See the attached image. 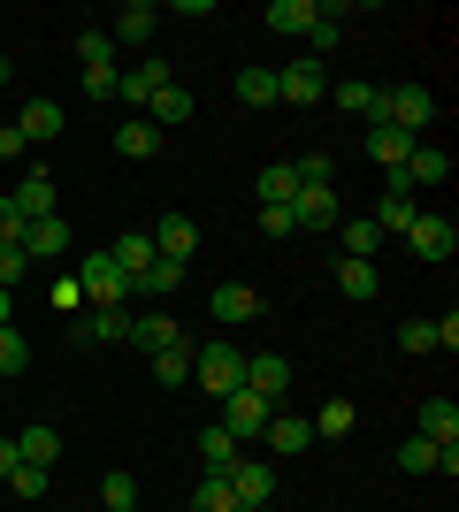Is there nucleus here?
Segmentation results:
<instances>
[{
  "label": "nucleus",
  "mask_w": 459,
  "mask_h": 512,
  "mask_svg": "<svg viewBox=\"0 0 459 512\" xmlns=\"http://www.w3.org/2000/svg\"><path fill=\"white\" fill-rule=\"evenodd\" d=\"M444 176H452V153L444 146H414L406 153V184H414V192L421 184H444Z\"/></svg>",
  "instance_id": "nucleus-27"
},
{
  "label": "nucleus",
  "mask_w": 459,
  "mask_h": 512,
  "mask_svg": "<svg viewBox=\"0 0 459 512\" xmlns=\"http://www.w3.org/2000/svg\"><path fill=\"white\" fill-rule=\"evenodd\" d=\"M23 367H31V344H23V329H16V321H8V329H0V375L16 383Z\"/></svg>",
  "instance_id": "nucleus-37"
},
{
  "label": "nucleus",
  "mask_w": 459,
  "mask_h": 512,
  "mask_svg": "<svg viewBox=\"0 0 459 512\" xmlns=\"http://www.w3.org/2000/svg\"><path fill=\"white\" fill-rule=\"evenodd\" d=\"M291 222H299V230H337V222H345V207H337V192H329V184H299Z\"/></svg>",
  "instance_id": "nucleus-9"
},
{
  "label": "nucleus",
  "mask_w": 459,
  "mask_h": 512,
  "mask_svg": "<svg viewBox=\"0 0 459 512\" xmlns=\"http://www.w3.org/2000/svg\"><path fill=\"white\" fill-rule=\"evenodd\" d=\"M437 451L444 444H429V436H406V444H398V467L406 474H437Z\"/></svg>",
  "instance_id": "nucleus-39"
},
{
  "label": "nucleus",
  "mask_w": 459,
  "mask_h": 512,
  "mask_svg": "<svg viewBox=\"0 0 459 512\" xmlns=\"http://www.w3.org/2000/svg\"><path fill=\"white\" fill-rule=\"evenodd\" d=\"M8 77H16V69H8V54H0V85H8Z\"/></svg>",
  "instance_id": "nucleus-51"
},
{
  "label": "nucleus",
  "mask_w": 459,
  "mask_h": 512,
  "mask_svg": "<svg viewBox=\"0 0 459 512\" xmlns=\"http://www.w3.org/2000/svg\"><path fill=\"white\" fill-rule=\"evenodd\" d=\"M153 31H161V8H153V0H131V8H115V31H108V39H123V46L146 54Z\"/></svg>",
  "instance_id": "nucleus-13"
},
{
  "label": "nucleus",
  "mask_w": 459,
  "mask_h": 512,
  "mask_svg": "<svg viewBox=\"0 0 459 512\" xmlns=\"http://www.w3.org/2000/svg\"><path fill=\"white\" fill-rule=\"evenodd\" d=\"M153 253H161V260H176V268H184V260H192L199 253V222H192V214H161V222H153Z\"/></svg>",
  "instance_id": "nucleus-8"
},
{
  "label": "nucleus",
  "mask_w": 459,
  "mask_h": 512,
  "mask_svg": "<svg viewBox=\"0 0 459 512\" xmlns=\"http://www.w3.org/2000/svg\"><path fill=\"white\" fill-rule=\"evenodd\" d=\"M46 299H54V314H77V306H85V291H77V276H62Z\"/></svg>",
  "instance_id": "nucleus-45"
},
{
  "label": "nucleus",
  "mask_w": 459,
  "mask_h": 512,
  "mask_svg": "<svg viewBox=\"0 0 459 512\" xmlns=\"http://www.w3.org/2000/svg\"><path fill=\"white\" fill-rule=\"evenodd\" d=\"M131 344H138V352L153 360V352H169V344H192V337H184V321H176V314H138Z\"/></svg>",
  "instance_id": "nucleus-14"
},
{
  "label": "nucleus",
  "mask_w": 459,
  "mask_h": 512,
  "mask_svg": "<svg viewBox=\"0 0 459 512\" xmlns=\"http://www.w3.org/2000/svg\"><path fill=\"white\" fill-rule=\"evenodd\" d=\"M299 222H291V207H261V237H291Z\"/></svg>",
  "instance_id": "nucleus-46"
},
{
  "label": "nucleus",
  "mask_w": 459,
  "mask_h": 512,
  "mask_svg": "<svg viewBox=\"0 0 459 512\" xmlns=\"http://www.w3.org/2000/svg\"><path fill=\"white\" fill-rule=\"evenodd\" d=\"M131 329H138L131 306H92L85 314V337H100V344H131Z\"/></svg>",
  "instance_id": "nucleus-22"
},
{
  "label": "nucleus",
  "mask_w": 459,
  "mask_h": 512,
  "mask_svg": "<svg viewBox=\"0 0 459 512\" xmlns=\"http://www.w3.org/2000/svg\"><path fill=\"white\" fill-rule=\"evenodd\" d=\"M245 390H261L268 406H276V398L291 390V360L284 352H253V360H245Z\"/></svg>",
  "instance_id": "nucleus-12"
},
{
  "label": "nucleus",
  "mask_w": 459,
  "mask_h": 512,
  "mask_svg": "<svg viewBox=\"0 0 459 512\" xmlns=\"http://www.w3.org/2000/svg\"><path fill=\"white\" fill-rule=\"evenodd\" d=\"M153 375H161V383H192V344H169V352H153Z\"/></svg>",
  "instance_id": "nucleus-40"
},
{
  "label": "nucleus",
  "mask_w": 459,
  "mask_h": 512,
  "mask_svg": "<svg viewBox=\"0 0 459 512\" xmlns=\"http://www.w3.org/2000/svg\"><path fill=\"white\" fill-rule=\"evenodd\" d=\"M414 436H429V444H459V406L452 398H421V428Z\"/></svg>",
  "instance_id": "nucleus-23"
},
{
  "label": "nucleus",
  "mask_w": 459,
  "mask_h": 512,
  "mask_svg": "<svg viewBox=\"0 0 459 512\" xmlns=\"http://www.w3.org/2000/svg\"><path fill=\"white\" fill-rule=\"evenodd\" d=\"M268 31H291V39H314V23H322V8H314V0H276V8H268Z\"/></svg>",
  "instance_id": "nucleus-19"
},
{
  "label": "nucleus",
  "mask_w": 459,
  "mask_h": 512,
  "mask_svg": "<svg viewBox=\"0 0 459 512\" xmlns=\"http://www.w3.org/2000/svg\"><path fill=\"white\" fill-rule=\"evenodd\" d=\"M8 321H16V291H0V329H8Z\"/></svg>",
  "instance_id": "nucleus-50"
},
{
  "label": "nucleus",
  "mask_w": 459,
  "mask_h": 512,
  "mask_svg": "<svg viewBox=\"0 0 459 512\" xmlns=\"http://www.w3.org/2000/svg\"><path fill=\"white\" fill-rule=\"evenodd\" d=\"M161 85H176V77H169V62H153V54H138L131 69H115V100H131V115H146V100Z\"/></svg>",
  "instance_id": "nucleus-6"
},
{
  "label": "nucleus",
  "mask_w": 459,
  "mask_h": 512,
  "mask_svg": "<svg viewBox=\"0 0 459 512\" xmlns=\"http://www.w3.org/2000/svg\"><path fill=\"white\" fill-rule=\"evenodd\" d=\"M268 421H276V406H268L261 390H230V398H222V428H230L238 444H261Z\"/></svg>",
  "instance_id": "nucleus-5"
},
{
  "label": "nucleus",
  "mask_w": 459,
  "mask_h": 512,
  "mask_svg": "<svg viewBox=\"0 0 459 512\" xmlns=\"http://www.w3.org/2000/svg\"><path fill=\"white\" fill-rule=\"evenodd\" d=\"M146 123H153V130H176V123H192V92H184V85H161V92L146 100Z\"/></svg>",
  "instance_id": "nucleus-21"
},
{
  "label": "nucleus",
  "mask_w": 459,
  "mask_h": 512,
  "mask_svg": "<svg viewBox=\"0 0 459 512\" xmlns=\"http://www.w3.org/2000/svg\"><path fill=\"white\" fill-rule=\"evenodd\" d=\"M8 467H16V436H0V482H8Z\"/></svg>",
  "instance_id": "nucleus-49"
},
{
  "label": "nucleus",
  "mask_w": 459,
  "mask_h": 512,
  "mask_svg": "<svg viewBox=\"0 0 459 512\" xmlns=\"http://www.w3.org/2000/svg\"><path fill=\"white\" fill-rule=\"evenodd\" d=\"M329 92V77H322V62L314 54H299L291 69H276V100H291V107H314Z\"/></svg>",
  "instance_id": "nucleus-7"
},
{
  "label": "nucleus",
  "mask_w": 459,
  "mask_h": 512,
  "mask_svg": "<svg viewBox=\"0 0 459 512\" xmlns=\"http://www.w3.org/2000/svg\"><path fill=\"white\" fill-rule=\"evenodd\" d=\"M261 314V291H245V283H222L215 291V321H253Z\"/></svg>",
  "instance_id": "nucleus-30"
},
{
  "label": "nucleus",
  "mask_w": 459,
  "mask_h": 512,
  "mask_svg": "<svg viewBox=\"0 0 459 512\" xmlns=\"http://www.w3.org/2000/svg\"><path fill=\"white\" fill-rule=\"evenodd\" d=\"M406 245H414V260H452L459 253V230H452V214H437V207H421L414 222H406Z\"/></svg>",
  "instance_id": "nucleus-3"
},
{
  "label": "nucleus",
  "mask_w": 459,
  "mask_h": 512,
  "mask_svg": "<svg viewBox=\"0 0 459 512\" xmlns=\"http://www.w3.org/2000/svg\"><path fill=\"white\" fill-rule=\"evenodd\" d=\"M337 245H345V260H375V253H383L375 214H345V222H337Z\"/></svg>",
  "instance_id": "nucleus-18"
},
{
  "label": "nucleus",
  "mask_w": 459,
  "mask_h": 512,
  "mask_svg": "<svg viewBox=\"0 0 459 512\" xmlns=\"http://www.w3.org/2000/svg\"><path fill=\"white\" fill-rule=\"evenodd\" d=\"M421 138H406V130H391V123H368V161L375 169H406V153H414Z\"/></svg>",
  "instance_id": "nucleus-17"
},
{
  "label": "nucleus",
  "mask_w": 459,
  "mask_h": 512,
  "mask_svg": "<svg viewBox=\"0 0 459 512\" xmlns=\"http://www.w3.org/2000/svg\"><path fill=\"white\" fill-rule=\"evenodd\" d=\"M0 237H23V214H16V199H0Z\"/></svg>",
  "instance_id": "nucleus-48"
},
{
  "label": "nucleus",
  "mask_w": 459,
  "mask_h": 512,
  "mask_svg": "<svg viewBox=\"0 0 459 512\" xmlns=\"http://www.w3.org/2000/svg\"><path fill=\"white\" fill-rule=\"evenodd\" d=\"M23 276H31V253H23L16 237H0V291H16Z\"/></svg>",
  "instance_id": "nucleus-41"
},
{
  "label": "nucleus",
  "mask_w": 459,
  "mask_h": 512,
  "mask_svg": "<svg viewBox=\"0 0 459 512\" xmlns=\"http://www.w3.org/2000/svg\"><path fill=\"white\" fill-rule=\"evenodd\" d=\"M291 199H299V169H291V161L261 169V207H291Z\"/></svg>",
  "instance_id": "nucleus-32"
},
{
  "label": "nucleus",
  "mask_w": 459,
  "mask_h": 512,
  "mask_svg": "<svg viewBox=\"0 0 459 512\" xmlns=\"http://www.w3.org/2000/svg\"><path fill=\"white\" fill-rule=\"evenodd\" d=\"M222 482H230V497H238L245 512H253V505H268V497H276V467H268V459H238V467L222 474Z\"/></svg>",
  "instance_id": "nucleus-10"
},
{
  "label": "nucleus",
  "mask_w": 459,
  "mask_h": 512,
  "mask_svg": "<svg viewBox=\"0 0 459 512\" xmlns=\"http://www.w3.org/2000/svg\"><path fill=\"white\" fill-rule=\"evenodd\" d=\"M8 490H16L23 505H39V497H46V467H23V459H16V467H8Z\"/></svg>",
  "instance_id": "nucleus-42"
},
{
  "label": "nucleus",
  "mask_w": 459,
  "mask_h": 512,
  "mask_svg": "<svg viewBox=\"0 0 459 512\" xmlns=\"http://www.w3.org/2000/svg\"><path fill=\"white\" fill-rule=\"evenodd\" d=\"M115 153H123V161H153V153H161V130H153L146 115H131V123L115 130Z\"/></svg>",
  "instance_id": "nucleus-26"
},
{
  "label": "nucleus",
  "mask_w": 459,
  "mask_h": 512,
  "mask_svg": "<svg viewBox=\"0 0 459 512\" xmlns=\"http://www.w3.org/2000/svg\"><path fill=\"white\" fill-rule=\"evenodd\" d=\"M291 169H299V184H329V176H337V169H329V153H299Z\"/></svg>",
  "instance_id": "nucleus-44"
},
{
  "label": "nucleus",
  "mask_w": 459,
  "mask_h": 512,
  "mask_svg": "<svg viewBox=\"0 0 459 512\" xmlns=\"http://www.w3.org/2000/svg\"><path fill=\"white\" fill-rule=\"evenodd\" d=\"M16 459H23V467H54V459H62V428H54V421H31L16 436Z\"/></svg>",
  "instance_id": "nucleus-15"
},
{
  "label": "nucleus",
  "mask_w": 459,
  "mask_h": 512,
  "mask_svg": "<svg viewBox=\"0 0 459 512\" xmlns=\"http://www.w3.org/2000/svg\"><path fill=\"white\" fill-rule=\"evenodd\" d=\"M31 260H62L69 253V222L62 214H39V222H23V237H16Z\"/></svg>",
  "instance_id": "nucleus-11"
},
{
  "label": "nucleus",
  "mask_w": 459,
  "mask_h": 512,
  "mask_svg": "<svg viewBox=\"0 0 459 512\" xmlns=\"http://www.w3.org/2000/svg\"><path fill=\"white\" fill-rule=\"evenodd\" d=\"M77 62H115V39H108V31H77Z\"/></svg>",
  "instance_id": "nucleus-43"
},
{
  "label": "nucleus",
  "mask_w": 459,
  "mask_h": 512,
  "mask_svg": "<svg viewBox=\"0 0 459 512\" xmlns=\"http://www.w3.org/2000/svg\"><path fill=\"white\" fill-rule=\"evenodd\" d=\"M253 512H268V505H253Z\"/></svg>",
  "instance_id": "nucleus-52"
},
{
  "label": "nucleus",
  "mask_w": 459,
  "mask_h": 512,
  "mask_svg": "<svg viewBox=\"0 0 459 512\" xmlns=\"http://www.w3.org/2000/svg\"><path fill=\"white\" fill-rule=\"evenodd\" d=\"M429 115H437V92H421V85H383V123H391V130L421 138V130H429Z\"/></svg>",
  "instance_id": "nucleus-4"
},
{
  "label": "nucleus",
  "mask_w": 459,
  "mask_h": 512,
  "mask_svg": "<svg viewBox=\"0 0 459 512\" xmlns=\"http://www.w3.org/2000/svg\"><path fill=\"white\" fill-rule=\"evenodd\" d=\"M108 260H115V268H123V276H138V268H153V260H161V253H153V237H146V230H123V237H115V245H108Z\"/></svg>",
  "instance_id": "nucleus-28"
},
{
  "label": "nucleus",
  "mask_w": 459,
  "mask_h": 512,
  "mask_svg": "<svg viewBox=\"0 0 459 512\" xmlns=\"http://www.w3.org/2000/svg\"><path fill=\"white\" fill-rule=\"evenodd\" d=\"M16 153H31V146H23V130H16V123H0V161H16Z\"/></svg>",
  "instance_id": "nucleus-47"
},
{
  "label": "nucleus",
  "mask_w": 459,
  "mask_h": 512,
  "mask_svg": "<svg viewBox=\"0 0 459 512\" xmlns=\"http://www.w3.org/2000/svg\"><path fill=\"white\" fill-rule=\"evenodd\" d=\"M261 444H268V451H306V444H314V428H306L299 413H276V421H268V436H261Z\"/></svg>",
  "instance_id": "nucleus-31"
},
{
  "label": "nucleus",
  "mask_w": 459,
  "mask_h": 512,
  "mask_svg": "<svg viewBox=\"0 0 459 512\" xmlns=\"http://www.w3.org/2000/svg\"><path fill=\"white\" fill-rule=\"evenodd\" d=\"M16 130H23V146H46V138H62V107L54 100H23Z\"/></svg>",
  "instance_id": "nucleus-20"
},
{
  "label": "nucleus",
  "mask_w": 459,
  "mask_h": 512,
  "mask_svg": "<svg viewBox=\"0 0 459 512\" xmlns=\"http://www.w3.org/2000/svg\"><path fill=\"white\" fill-rule=\"evenodd\" d=\"M238 100L245 107H276V69H238Z\"/></svg>",
  "instance_id": "nucleus-35"
},
{
  "label": "nucleus",
  "mask_w": 459,
  "mask_h": 512,
  "mask_svg": "<svg viewBox=\"0 0 459 512\" xmlns=\"http://www.w3.org/2000/svg\"><path fill=\"white\" fill-rule=\"evenodd\" d=\"M192 512H245V505L230 497V482H222V474H199V497H192Z\"/></svg>",
  "instance_id": "nucleus-36"
},
{
  "label": "nucleus",
  "mask_w": 459,
  "mask_h": 512,
  "mask_svg": "<svg viewBox=\"0 0 459 512\" xmlns=\"http://www.w3.org/2000/svg\"><path fill=\"white\" fill-rule=\"evenodd\" d=\"M77 291H85V306H131V276H123L108 253L77 260Z\"/></svg>",
  "instance_id": "nucleus-2"
},
{
  "label": "nucleus",
  "mask_w": 459,
  "mask_h": 512,
  "mask_svg": "<svg viewBox=\"0 0 459 512\" xmlns=\"http://www.w3.org/2000/svg\"><path fill=\"white\" fill-rule=\"evenodd\" d=\"M238 459H245V444H238L222 421H215V428H199V467H207V474H230Z\"/></svg>",
  "instance_id": "nucleus-16"
},
{
  "label": "nucleus",
  "mask_w": 459,
  "mask_h": 512,
  "mask_svg": "<svg viewBox=\"0 0 459 512\" xmlns=\"http://www.w3.org/2000/svg\"><path fill=\"white\" fill-rule=\"evenodd\" d=\"M314 436H329V444H337V436H352V428H360V413H352V398H322V413H314Z\"/></svg>",
  "instance_id": "nucleus-29"
},
{
  "label": "nucleus",
  "mask_w": 459,
  "mask_h": 512,
  "mask_svg": "<svg viewBox=\"0 0 459 512\" xmlns=\"http://www.w3.org/2000/svg\"><path fill=\"white\" fill-rule=\"evenodd\" d=\"M100 505L108 512H138V474H123V467L100 474Z\"/></svg>",
  "instance_id": "nucleus-33"
},
{
  "label": "nucleus",
  "mask_w": 459,
  "mask_h": 512,
  "mask_svg": "<svg viewBox=\"0 0 459 512\" xmlns=\"http://www.w3.org/2000/svg\"><path fill=\"white\" fill-rule=\"evenodd\" d=\"M192 383L207 390V398L245 390V352H238V344H192Z\"/></svg>",
  "instance_id": "nucleus-1"
},
{
  "label": "nucleus",
  "mask_w": 459,
  "mask_h": 512,
  "mask_svg": "<svg viewBox=\"0 0 459 512\" xmlns=\"http://www.w3.org/2000/svg\"><path fill=\"white\" fill-rule=\"evenodd\" d=\"M176 283H184V268H176V260H153V268L131 276V291H153V299H161V291H176Z\"/></svg>",
  "instance_id": "nucleus-38"
},
{
  "label": "nucleus",
  "mask_w": 459,
  "mask_h": 512,
  "mask_svg": "<svg viewBox=\"0 0 459 512\" xmlns=\"http://www.w3.org/2000/svg\"><path fill=\"white\" fill-rule=\"evenodd\" d=\"M8 199H16V214H23V222H39V214H54V176H46V169H31V176H23V184H16Z\"/></svg>",
  "instance_id": "nucleus-24"
},
{
  "label": "nucleus",
  "mask_w": 459,
  "mask_h": 512,
  "mask_svg": "<svg viewBox=\"0 0 459 512\" xmlns=\"http://www.w3.org/2000/svg\"><path fill=\"white\" fill-rule=\"evenodd\" d=\"M337 291H345V299H360V306H368L375 291H383V268H375V260H337Z\"/></svg>",
  "instance_id": "nucleus-25"
},
{
  "label": "nucleus",
  "mask_w": 459,
  "mask_h": 512,
  "mask_svg": "<svg viewBox=\"0 0 459 512\" xmlns=\"http://www.w3.org/2000/svg\"><path fill=\"white\" fill-rule=\"evenodd\" d=\"M329 92H337V107H352V115L383 123V85H329Z\"/></svg>",
  "instance_id": "nucleus-34"
}]
</instances>
